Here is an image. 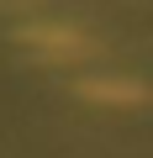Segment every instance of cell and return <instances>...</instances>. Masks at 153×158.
I'll return each instance as SVG.
<instances>
[{
  "label": "cell",
  "mask_w": 153,
  "mask_h": 158,
  "mask_svg": "<svg viewBox=\"0 0 153 158\" xmlns=\"http://www.w3.org/2000/svg\"><path fill=\"white\" fill-rule=\"evenodd\" d=\"M27 42L42 53V58H79V53H90V42L74 32V27H58V21H37V27H27Z\"/></svg>",
  "instance_id": "cell-1"
},
{
  "label": "cell",
  "mask_w": 153,
  "mask_h": 158,
  "mask_svg": "<svg viewBox=\"0 0 153 158\" xmlns=\"http://www.w3.org/2000/svg\"><path fill=\"white\" fill-rule=\"evenodd\" d=\"M85 95H90V100H111V106H121V100H142V90H137V85H121V79H90Z\"/></svg>",
  "instance_id": "cell-2"
}]
</instances>
